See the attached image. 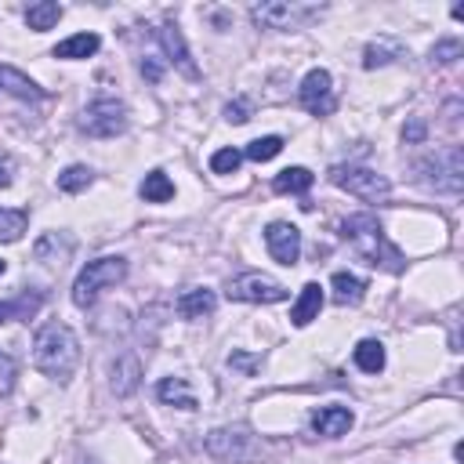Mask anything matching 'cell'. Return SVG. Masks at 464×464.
<instances>
[{
	"instance_id": "1",
	"label": "cell",
	"mask_w": 464,
	"mask_h": 464,
	"mask_svg": "<svg viewBox=\"0 0 464 464\" xmlns=\"http://www.w3.org/2000/svg\"><path fill=\"white\" fill-rule=\"evenodd\" d=\"M341 236L352 243V250L366 265L388 268V272H402L406 257H402V250L395 243H388V236H384V228H381V221L373 214H352V218H344L341 221Z\"/></svg>"
},
{
	"instance_id": "2",
	"label": "cell",
	"mask_w": 464,
	"mask_h": 464,
	"mask_svg": "<svg viewBox=\"0 0 464 464\" xmlns=\"http://www.w3.org/2000/svg\"><path fill=\"white\" fill-rule=\"evenodd\" d=\"M33 362L51 381H69L72 370H76V362H80V341H76V334L65 323L40 326V334L33 341Z\"/></svg>"
},
{
	"instance_id": "3",
	"label": "cell",
	"mask_w": 464,
	"mask_h": 464,
	"mask_svg": "<svg viewBox=\"0 0 464 464\" xmlns=\"http://www.w3.org/2000/svg\"><path fill=\"white\" fill-rule=\"evenodd\" d=\"M127 279V261L116 257V254H105V257H94L80 268L76 283H72V304L76 308H91L98 301V294L105 286H116Z\"/></svg>"
},
{
	"instance_id": "4",
	"label": "cell",
	"mask_w": 464,
	"mask_h": 464,
	"mask_svg": "<svg viewBox=\"0 0 464 464\" xmlns=\"http://www.w3.org/2000/svg\"><path fill=\"white\" fill-rule=\"evenodd\" d=\"M330 181L362 203H388V196H392V181L384 174H377L370 167H355V163L330 167Z\"/></svg>"
},
{
	"instance_id": "5",
	"label": "cell",
	"mask_w": 464,
	"mask_h": 464,
	"mask_svg": "<svg viewBox=\"0 0 464 464\" xmlns=\"http://www.w3.org/2000/svg\"><path fill=\"white\" fill-rule=\"evenodd\" d=\"M420 181L435 192H460V181H464V156H460V145H446L439 149L435 156L420 160Z\"/></svg>"
},
{
	"instance_id": "6",
	"label": "cell",
	"mask_w": 464,
	"mask_h": 464,
	"mask_svg": "<svg viewBox=\"0 0 464 464\" xmlns=\"http://www.w3.org/2000/svg\"><path fill=\"white\" fill-rule=\"evenodd\" d=\"M127 105L116 98H94L80 116V130L91 138H116L127 130Z\"/></svg>"
},
{
	"instance_id": "7",
	"label": "cell",
	"mask_w": 464,
	"mask_h": 464,
	"mask_svg": "<svg viewBox=\"0 0 464 464\" xmlns=\"http://www.w3.org/2000/svg\"><path fill=\"white\" fill-rule=\"evenodd\" d=\"M323 7L315 4H286V0H265L250 7V18L261 29H301L308 18H315Z\"/></svg>"
},
{
	"instance_id": "8",
	"label": "cell",
	"mask_w": 464,
	"mask_h": 464,
	"mask_svg": "<svg viewBox=\"0 0 464 464\" xmlns=\"http://www.w3.org/2000/svg\"><path fill=\"white\" fill-rule=\"evenodd\" d=\"M228 297L232 301H250V304H276L286 297V286L265 272H243L228 283Z\"/></svg>"
},
{
	"instance_id": "9",
	"label": "cell",
	"mask_w": 464,
	"mask_h": 464,
	"mask_svg": "<svg viewBox=\"0 0 464 464\" xmlns=\"http://www.w3.org/2000/svg\"><path fill=\"white\" fill-rule=\"evenodd\" d=\"M297 98L312 116H330L334 112V80H330V72L326 69H308L301 87H297Z\"/></svg>"
},
{
	"instance_id": "10",
	"label": "cell",
	"mask_w": 464,
	"mask_h": 464,
	"mask_svg": "<svg viewBox=\"0 0 464 464\" xmlns=\"http://www.w3.org/2000/svg\"><path fill=\"white\" fill-rule=\"evenodd\" d=\"M156 40H160V47H163V54H167L170 65H178L188 80H199V69H196V62H192V51H188V44H185L178 22H163V25L156 29Z\"/></svg>"
},
{
	"instance_id": "11",
	"label": "cell",
	"mask_w": 464,
	"mask_h": 464,
	"mask_svg": "<svg viewBox=\"0 0 464 464\" xmlns=\"http://www.w3.org/2000/svg\"><path fill=\"white\" fill-rule=\"evenodd\" d=\"M265 246H268V254L279 261V265H297V257H301V232L294 228V225H286V221H272L268 228H265Z\"/></svg>"
},
{
	"instance_id": "12",
	"label": "cell",
	"mask_w": 464,
	"mask_h": 464,
	"mask_svg": "<svg viewBox=\"0 0 464 464\" xmlns=\"http://www.w3.org/2000/svg\"><path fill=\"white\" fill-rule=\"evenodd\" d=\"M207 450L218 457V460H232L239 464L246 453H250V435L243 428H214L207 435Z\"/></svg>"
},
{
	"instance_id": "13",
	"label": "cell",
	"mask_w": 464,
	"mask_h": 464,
	"mask_svg": "<svg viewBox=\"0 0 464 464\" xmlns=\"http://www.w3.org/2000/svg\"><path fill=\"white\" fill-rule=\"evenodd\" d=\"M352 424H355V417L348 406H323L312 413V431L323 439H341V435H348Z\"/></svg>"
},
{
	"instance_id": "14",
	"label": "cell",
	"mask_w": 464,
	"mask_h": 464,
	"mask_svg": "<svg viewBox=\"0 0 464 464\" xmlns=\"http://www.w3.org/2000/svg\"><path fill=\"white\" fill-rule=\"evenodd\" d=\"M218 308V294L210 290V286H192V290H185L181 297H178V312L185 315V319H203V315H210Z\"/></svg>"
},
{
	"instance_id": "15",
	"label": "cell",
	"mask_w": 464,
	"mask_h": 464,
	"mask_svg": "<svg viewBox=\"0 0 464 464\" xmlns=\"http://www.w3.org/2000/svg\"><path fill=\"white\" fill-rule=\"evenodd\" d=\"M319 308H323V286L319 283H304L301 286V297L290 308V323L294 326H308L312 319H319Z\"/></svg>"
},
{
	"instance_id": "16",
	"label": "cell",
	"mask_w": 464,
	"mask_h": 464,
	"mask_svg": "<svg viewBox=\"0 0 464 464\" xmlns=\"http://www.w3.org/2000/svg\"><path fill=\"white\" fill-rule=\"evenodd\" d=\"M156 399L167 406H178V410H196V395H192L185 377H163L156 384Z\"/></svg>"
},
{
	"instance_id": "17",
	"label": "cell",
	"mask_w": 464,
	"mask_h": 464,
	"mask_svg": "<svg viewBox=\"0 0 464 464\" xmlns=\"http://www.w3.org/2000/svg\"><path fill=\"white\" fill-rule=\"evenodd\" d=\"M0 87L11 91V94L22 98V102H40V98H44V91H40L25 72H18L14 65H0Z\"/></svg>"
},
{
	"instance_id": "18",
	"label": "cell",
	"mask_w": 464,
	"mask_h": 464,
	"mask_svg": "<svg viewBox=\"0 0 464 464\" xmlns=\"http://www.w3.org/2000/svg\"><path fill=\"white\" fill-rule=\"evenodd\" d=\"M44 304V294L40 290H22L14 301H0V323L7 319H33Z\"/></svg>"
},
{
	"instance_id": "19",
	"label": "cell",
	"mask_w": 464,
	"mask_h": 464,
	"mask_svg": "<svg viewBox=\"0 0 464 464\" xmlns=\"http://www.w3.org/2000/svg\"><path fill=\"white\" fill-rule=\"evenodd\" d=\"M395 58H402V44L392 40V36H377V40H370L366 51H362V65H366V69L388 65V62H395Z\"/></svg>"
},
{
	"instance_id": "20",
	"label": "cell",
	"mask_w": 464,
	"mask_h": 464,
	"mask_svg": "<svg viewBox=\"0 0 464 464\" xmlns=\"http://www.w3.org/2000/svg\"><path fill=\"white\" fill-rule=\"evenodd\" d=\"M330 286H334V301L337 304H359L362 294H366V279H359L352 272H334Z\"/></svg>"
},
{
	"instance_id": "21",
	"label": "cell",
	"mask_w": 464,
	"mask_h": 464,
	"mask_svg": "<svg viewBox=\"0 0 464 464\" xmlns=\"http://www.w3.org/2000/svg\"><path fill=\"white\" fill-rule=\"evenodd\" d=\"M98 47H102L98 33H76V36H69L54 47V58H91Z\"/></svg>"
},
{
	"instance_id": "22",
	"label": "cell",
	"mask_w": 464,
	"mask_h": 464,
	"mask_svg": "<svg viewBox=\"0 0 464 464\" xmlns=\"http://www.w3.org/2000/svg\"><path fill=\"white\" fill-rule=\"evenodd\" d=\"M352 359H355V366H359L362 373H381V370H384V344L373 341V337H366V341L355 344Z\"/></svg>"
},
{
	"instance_id": "23",
	"label": "cell",
	"mask_w": 464,
	"mask_h": 464,
	"mask_svg": "<svg viewBox=\"0 0 464 464\" xmlns=\"http://www.w3.org/2000/svg\"><path fill=\"white\" fill-rule=\"evenodd\" d=\"M312 181H315V174L308 167H286V170H279L272 178V188L276 192H308Z\"/></svg>"
},
{
	"instance_id": "24",
	"label": "cell",
	"mask_w": 464,
	"mask_h": 464,
	"mask_svg": "<svg viewBox=\"0 0 464 464\" xmlns=\"http://www.w3.org/2000/svg\"><path fill=\"white\" fill-rule=\"evenodd\" d=\"M138 377H141V366L134 355H123L116 366H112V392L116 395H130L138 388Z\"/></svg>"
},
{
	"instance_id": "25",
	"label": "cell",
	"mask_w": 464,
	"mask_h": 464,
	"mask_svg": "<svg viewBox=\"0 0 464 464\" xmlns=\"http://www.w3.org/2000/svg\"><path fill=\"white\" fill-rule=\"evenodd\" d=\"M58 18H62V4H54V0H40V4H29L25 7V25L36 29V33L51 29Z\"/></svg>"
},
{
	"instance_id": "26",
	"label": "cell",
	"mask_w": 464,
	"mask_h": 464,
	"mask_svg": "<svg viewBox=\"0 0 464 464\" xmlns=\"http://www.w3.org/2000/svg\"><path fill=\"white\" fill-rule=\"evenodd\" d=\"M138 192H141V199H145V203H167V199L174 196V181H170L163 170H149Z\"/></svg>"
},
{
	"instance_id": "27",
	"label": "cell",
	"mask_w": 464,
	"mask_h": 464,
	"mask_svg": "<svg viewBox=\"0 0 464 464\" xmlns=\"http://www.w3.org/2000/svg\"><path fill=\"white\" fill-rule=\"evenodd\" d=\"M279 152H283V138H279V134L254 138V141L243 149V156H246V160H254V163H265V160H272V156H279Z\"/></svg>"
},
{
	"instance_id": "28",
	"label": "cell",
	"mask_w": 464,
	"mask_h": 464,
	"mask_svg": "<svg viewBox=\"0 0 464 464\" xmlns=\"http://www.w3.org/2000/svg\"><path fill=\"white\" fill-rule=\"evenodd\" d=\"M91 181H94V170L83 167V163H72V167H65V170L58 174V188H62V192H83Z\"/></svg>"
},
{
	"instance_id": "29",
	"label": "cell",
	"mask_w": 464,
	"mask_h": 464,
	"mask_svg": "<svg viewBox=\"0 0 464 464\" xmlns=\"http://www.w3.org/2000/svg\"><path fill=\"white\" fill-rule=\"evenodd\" d=\"M25 225H29V214L25 210H0V243L22 239Z\"/></svg>"
},
{
	"instance_id": "30",
	"label": "cell",
	"mask_w": 464,
	"mask_h": 464,
	"mask_svg": "<svg viewBox=\"0 0 464 464\" xmlns=\"http://www.w3.org/2000/svg\"><path fill=\"white\" fill-rule=\"evenodd\" d=\"M239 163H243V152L232 149V145H228V149H218V152L210 156V170H214V174H236Z\"/></svg>"
},
{
	"instance_id": "31",
	"label": "cell",
	"mask_w": 464,
	"mask_h": 464,
	"mask_svg": "<svg viewBox=\"0 0 464 464\" xmlns=\"http://www.w3.org/2000/svg\"><path fill=\"white\" fill-rule=\"evenodd\" d=\"M460 40H439L435 47H431V65H453L457 58H460Z\"/></svg>"
},
{
	"instance_id": "32",
	"label": "cell",
	"mask_w": 464,
	"mask_h": 464,
	"mask_svg": "<svg viewBox=\"0 0 464 464\" xmlns=\"http://www.w3.org/2000/svg\"><path fill=\"white\" fill-rule=\"evenodd\" d=\"M228 366H232V370H243V373L250 377V373L261 366V359H257V355H246V352H232V355H228Z\"/></svg>"
},
{
	"instance_id": "33",
	"label": "cell",
	"mask_w": 464,
	"mask_h": 464,
	"mask_svg": "<svg viewBox=\"0 0 464 464\" xmlns=\"http://www.w3.org/2000/svg\"><path fill=\"white\" fill-rule=\"evenodd\" d=\"M225 120H228V123H246V120H250V105H246L243 98L228 102V105H225Z\"/></svg>"
},
{
	"instance_id": "34",
	"label": "cell",
	"mask_w": 464,
	"mask_h": 464,
	"mask_svg": "<svg viewBox=\"0 0 464 464\" xmlns=\"http://www.w3.org/2000/svg\"><path fill=\"white\" fill-rule=\"evenodd\" d=\"M11 381H14V359L0 352V388H11Z\"/></svg>"
},
{
	"instance_id": "35",
	"label": "cell",
	"mask_w": 464,
	"mask_h": 464,
	"mask_svg": "<svg viewBox=\"0 0 464 464\" xmlns=\"http://www.w3.org/2000/svg\"><path fill=\"white\" fill-rule=\"evenodd\" d=\"M11 178H14V163H11L7 156H0V188H7Z\"/></svg>"
},
{
	"instance_id": "36",
	"label": "cell",
	"mask_w": 464,
	"mask_h": 464,
	"mask_svg": "<svg viewBox=\"0 0 464 464\" xmlns=\"http://www.w3.org/2000/svg\"><path fill=\"white\" fill-rule=\"evenodd\" d=\"M402 138H406V141H424V123L417 120V123H410V127H402Z\"/></svg>"
},
{
	"instance_id": "37",
	"label": "cell",
	"mask_w": 464,
	"mask_h": 464,
	"mask_svg": "<svg viewBox=\"0 0 464 464\" xmlns=\"http://www.w3.org/2000/svg\"><path fill=\"white\" fill-rule=\"evenodd\" d=\"M141 72H145L149 80H160V65H156V62H141Z\"/></svg>"
},
{
	"instance_id": "38",
	"label": "cell",
	"mask_w": 464,
	"mask_h": 464,
	"mask_svg": "<svg viewBox=\"0 0 464 464\" xmlns=\"http://www.w3.org/2000/svg\"><path fill=\"white\" fill-rule=\"evenodd\" d=\"M4 268H7V261H0V276H4Z\"/></svg>"
}]
</instances>
